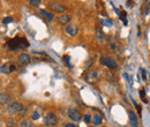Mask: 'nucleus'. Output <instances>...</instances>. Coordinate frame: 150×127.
<instances>
[{"label":"nucleus","mask_w":150,"mask_h":127,"mask_svg":"<svg viewBox=\"0 0 150 127\" xmlns=\"http://www.w3.org/2000/svg\"><path fill=\"white\" fill-rule=\"evenodd\" d=\"M7 46L12 51H19V50H23V49L28 48L29 42L23 37H15L7 43Z\"/></svg>","instance_id":"obj_1"},{"label":"nucleus","mask_w":150,"mask_h":127,"mask_svg":"<svg viewBox=\"0 0 150 127\" xmlns=\"http://www.w3.org/2000/svg\"><path fill=\"white\" fill-rule=\"evenodd\" d=\"M100 64L104 65V66H106V67L110 68V70H113V68L117 67L115 60L112 59V58H109V57H106V58H100Z\"/></svg>","instance_id":"obj_8"},{"label":"nucleus","mask_w":150,"mask_h":127,"mask_svg":"<svg viewBox=\"0 0 150 127\" xmlns=\"http://www.w3.org/2000/svg\"><path fill=\"white\" fill-rule=\"evenodd\" d=\"M12 101V97L8 94L0 92V104H8Z\"/></svg>","instance_id":"obj_13"},{"label":"nucleus","mask_w":150,"mask_h":127,"mask_svg":"<svg viewBox=\"0 0 150 127\" xmlns=\"http://www.w3.org/2000/svg\"><path fill=\"white\" fill-rule=\"evenodd\" d=\"M39 118H40V112H37V110H35L33 112V119L34 120H38Z\"/></svg>","instance_id":"obj_19"},{"label":"nucleus","mask_w":150,"mask_h":127,"mask_svg":"<svg viewBox=\"0 0 150 127\" xmlns=\"http://www.w3.org/2000/svg\"><path fill=\"white\" fill-rule=\"evenodd\" d=\"M71 20H72V16H71V15H67V14H66V15H60V16L57 18L58 23H60V24H62V26L68 24Z\"/></svg>","instance_id":"obj_11"},{"label":"nucleus","mask_w":150,"mask_h":127,"mask_svg":"<svg viewBox=\"0 0 150 127\" xmlns=\"http://www.w3.org/2000/svg\"><path fill=\"white\" fill-rule=\"evenodd\" d=\"M141 74H142V77H143V80L146 81V80H147V75H146V71H144L143 68H141Z\"/></svg>","instance_id":"obj_25"},{"label":"nucleus","mask_w":150,"mask_h":127,"mask_svg":"<svg viewBox=\"0 0 150 127\" xmlns=\"http://www.w3.org/2000/svg\"><path fill=\"white\" fill-rule=\"evenodd\" d=\"M23 110H24V106H23L21 103H19V102H15V103H12V104L7 108V113L11 114V116L21 114Z\"/></svg>","instance_id":"obj_3"},{"label":"nucleus","mask_w":150,"mask_h":127,"mask_svg":"<svg viewBox=\"0 0 150 127\" xmlns=\"http://www.w3.org/2000/svg\"><path fill=\"white\" fill-rule=\"evenodd\" d=\"M77 31H79V28H77V26L74 24V23H68L66 26V33H67V35L74 37L77 35Z\"/></svg>","instance_id":"obj_9"},{"label":"nucleus","mask_w":150,"mask_h":127,"mask_svg":"<svg viewBox=\"0 0 150 127\" xmlns=\"http://www.w3.org/2000/svg\"><path fill=\"white\" fill-rule=\"evenodd\" d=\"M7 124H8V126L9 127H16V125H18V123L16 121H14V120H7Z\"/></svg>","instance_id":"obj_21"},{"label":"nucleus","mask_w":150,"mask_h":127,"mask_svg":"<svg viewBox=\"0 0 150 127\" xmlns=\"http://www.w3.org/2000/svg\"><path fill=\"white\" fill-rule=\"evenodd\" d=\"M129 121H131L132 127H139L137 117H136V114H135L133 111H129Z\"/></svg>","instance_id":"obj_15"},{"label":"nucleus","mask_w":150,"mask_h":127,"mask_svg":"<svg viewBox=\"0 0 150 127\" xmlns=\"http://www.w3.org/2000/svg\"><path fill=\"white\" fill-rule=\"evenodd\" d=\"M83 118H84V121H86L87 124H89V123L91 121V119H93V117H91L90 114H84V117H83Z\"/></svg>","instance_id":"obj_20"},{"label":"nucleus","mask_w":150,"mask_h":127,"mask_svg":"<svg viewBox=\"0 0 150 127\" xmlns=\"http://www.w3.org/2000/svg\"><path fill=\"white\" fill-rule=\"evenodd\" d=\"M96 38H97L98 43H100V44L105 42V35L100 28H96Z\"/></svg>","instance_id":"obj_12"},{"label":"nucleus","mask_w":150,"mask_h":127,"mask_svg":"<svg viewBox=\"0 0 150 127\" xmlns=\"http://www.w3.org/2000/svg\"><path fill=\"white\" fill-rule=\"evenodd\" d=\"M44 124L49 127H54L58 124V118L54 113H49L44 118Z\"/></svg>","instance_id":"obj_5"},{"label":"nucleus","mask_w":150,"mask_h":127,"mask_svg":"<svg viewBox=\"0 0 150 127\" xmlns=\"http://www.w3.org/2000/svg\"><path fill=\"white\" fill-rule=\"evenodd\" d=\"M103 23H105V24H108L109 27H110V26H112V21H110V20H106V21H103Z\"/></svg>","instance_id":"obj_26"},{"label":"nucleus","mask_w":150,"mask_h":127,"mask_svg":"<svg viewBox=\"0 0 150 127\" xmlns=\"http://www.w3.org/2000/svg\"><path fill=\"white\" fill-rule=\"evenodd\" d=\"M93 121H94V124L97 126V125H100L102 124V121H103V118H102V116H99V114H96L93 117Z\"/></svg>","instance_id":"obj_17"},{"label":"nucleus","mask_w":150,"mask_h":127,"mask_svg":"<svg viewBox=\"0 0 150 127\" xmlns=\"http://www.w3.org/2000/svg\"><path fill=\"white\" fill-rule=\"evenodd\" d=\"M40 1L42 0H28V2L33 6V7H38L40 5Z\"/></svg>","instance_id":"obj_18"},{"label":"nucleus","mask_w":150,"mask_h":127,"mask_svg":"<svg viewBox=\"0 0 150 127\" xmlns=\"http://www.w3.org/2000/svg\"><path fill=\"white\" fill-rule=\"evenodd\" d=\"M103 127H106V126H103Z\"/></svg>","instance_id":"obj_28"},{"label":"nucleus","mask_w":150,"mask_h":127,"mask_svg":"<svg viewBox=\"0 0 150 127\" xmlns=\"http://www.w3.org/2000/svg\"><path fill=\"white\" fill-rule=\"evenodd\" d=\"M106 76H108V79H109V80H110L111 82H113V81H114V77H113L112 74H110V72L106 73Z\"/></svg>","instance_id":"obj_24"},{"label":"nucleus","mask_w":150,"mask_h":127,"mask_svg":"<svg viewBox=\"0 0 150 127\" xmlns=\"http://www.w3.org/2000/svg\"><path fill=\"white\" fill-rule=\"evenodd\" d=\"M30 61H31V58L28 53H21L19 55V62L21 65H28L30 64Z\"/></svg>","instance_id":"obj_10"},{"label":"nucleus","mask_w":150,"mask_h":127,"mask_svg":"<svg viewBox=\"0 0 150 127\" xmlns=\"http://www.w3.org/2000/svg\"><path fill=\"white\" fill-rule=\"evenodd\" d=\"M12 21H13V18H5L4 20H2V23L6 24V23H9V22H12Z\"/></svg>","instance_id":"obj_23"},{"label":"nucleus","mask_w":150,"mask_h":127,"mask_svg":"<svg viewBox=\"0 0 150 127\" xmlns=\"http://www.w3.org/2000/svg\"><path fill=\"white\" fill-rule=\"evenodd\" d=\"M84 77H86V81H87V82H89V83H95V82H97L98 79H99V73H98L97 70H91V71L87 72Z\"/></svg>","instance_id":"obj_4"},{"label":"nucleus","mask_w":150,"mask_h":127,"mask_svg":"<svg viewBox=\"0 0 150 127\" xmlns=\"http://www.w3.org/2000/svg\"><path fill=\"white\" fill-rule=\"evenodd\" d=\"M39 13H40V15H42L43 18H46L47 21H52V20L54 18L53 14H52V13H50L49 11H46V9H40V11H39Z\"/></svg>","instance_id":"obj_14"},{"label":"nucleus","mask_w":150,"mask_h":127,"mask_svg":"<svg viewBox=\"0 0 150 127\" xmlns=\"http://www.w3.org/2000/svg\"><path fill=\"white\" fill-rule=\"evenodd\" d=\"M16 68H18V67H16L15 62H13V61H6V62H4V64L0 66V72L2 73V74L9 75V74H12L13 72H15Z\"/></svg>","instance_id":"obj_2"},{"label":"nucleus","mask_w":150,"mask_h":127,"mask_svg":"<svg viewBox=\"0 0 150 127\" xmlns=\"http://www.w3.org/2000/svg\"><path fill=\"white\" fill-rule=\"evenodd\" d=\"M64 61L66 62V65H67L68 67H72V65L69 64V57H68V55H66V57H64Z\"/></svg>","instance_id":"obj_22"},{"label":"nucleus","mask_w":150,"mask_h":127,"mask_svg":"<svg viewBox=\"0 0 150 127\" xmlns=\"http://www.w3.org/2000/svg\"><path fill=\"white\" fill-rule=\"evenodd\" d=\"M68 117H69L73 121H75V123H79V121H81V119H82L81 112L77 109H75V108H69V109H68Z\"/></svg>","instance_id":"obj_6"},{"label":"nucleus","mask_w":150,"mask_h":127,"mask_svg":"<svg viewBox=\"0 0 150 127\" xmlns=\"http://www.w3.org/2000/svg\"><path fill=\"white\" fill-rule=\"evenodd\" d=\"M20 127H36V125L30 120H23V121H21Z\"/></svg>","instance_id":"obj_16"},{"label":"nucleus","mask_w":150,"mask_h":127,"mask_svg":"<svg viewBox=\"0 0 150 127\" xmlns=\"http://www.w3.org/2000/svg\"><path fill=\"white\" fill-rule=\"evenodd\" d=\"M49 7H50V9H52L56 13H64V12L67 11V7L65 5H61V4L57 2V1H51L49 4Z\"/></svg>","instance_id":"obj_7"},{"label":"nucleus","mask_w":150,"mask_h":127,"mask_svg":"<svg viewBox=\"0 0 150 127\" xmlns=\"http://www.w3.org/2000/svg\"><path fill=\"white\" fill-rule=\"evenodd\" d=\"M65 127H77L74 124H65Z\"/></svg>","instance_id":"obj_27"}]
</instances>
